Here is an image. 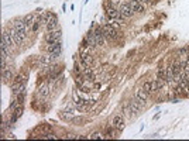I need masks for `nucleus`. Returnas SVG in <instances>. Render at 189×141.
<instances>
[{
  "label": "nucleus",
  "instance_id": "obj_1",
  "mask_svg": "<svg viewBox=\"0 0 189 141\" xmlns=\"http://www.w3.org/2000/svg\"><path fill=\"white\" fill-rule=\"evenodd\" d=\"M102 30H103L104 38L107 41H116V40L120 38V34H119L117 28H114L111 24H107V23L102 24Z\"/></svg>",
  "mask_w": 189,
  "mask_h": 141
},
{
  "label": "nucleus",
  "instance_id": "obj_2",
  "mask_svg": "<svg viewBox=\"0 0 189 141\" xmlns=\"http://www.w3.org/2000/svg\"><path fill=\"white\" fill-rule=\"evenodd\" d=\"M61 40H62V31H61V28L54 30V31H48L45 35H44V41H45V44L59 42Z\"/></svg>",
  "mask_w": 189,
  "mask_h": 141
},
{
  "label": "nucleus",
  "instance_id": "obj_3",
  "mask_svg": "<svg viewBox=\"0 0 189 141\" xmlns=\"http://www.w3.org/2000/svg\"><path fill=\"white\" fill-rule=\"evenodd\" d=\"M45 52L51 54L52 57L57 59V58L62 54V41H59V42H52V44H47Z\"/></svg>",
  "mask_w": 189,
  "mask_h": 141
},
{
  "label": "nucleus",
  "instance_id": "obj_4",
  "mask_svg": "<svg viewBox=\"0 0 189 141\" xmlns=\"http://www.w3.org/2000/svg\"><path fill=\"white\" fill-rule=\"evenodd\" d=\"M50 93H51V88H50V85L44 82V83H41L40 86H37V92H35V96L38 97L40 100H45L47 97L50 96Z\"/></svg>",
  "mask_w": 189,
  "mask_h": 141
},
{
  "label": "nucleus",
  "instance_id": "obj_5",
  "mask_svg": "<svg viewBox=\"0 0 189 141\" xmlns=\"http://www.w3.org/2000/svg\"><path fill=\"white\" fill-rule=\"evenodd\" d=\"M13 27L17 30V32H20L24 38H28V34H30V30L26 27V24H24V21H23V19H16L13 20Z\"/></svg>",
  "mask_w": 189,
  "mask_h": 141
},
{
  "label": "nucleus",
  "instance_id": "obj_6",
  "mask_svg": "<svg viewBox=\"0 0 189 141\" xmlns=\"http://www.w3.org/2000/svg\"><path fill=\"white\" fill-rule=\"evenodd\" d=\"M9 32H10V35H11V38H13V42L16 44V47H21V45H24V42H26V40L20 32H17V30L14 28L13 26H10L9 28Z\"/></svg>",
  "mask_w": 189,
  "mask_h": 141
},
{
  "label": "nucleus",
  "instance_id": "obj_7",
  "mask_svg": "<svg viewBox=\"0 0 189 141\" xmlns=\"http://www.w3.org/2000/svg\"><path fill=\"white\" fill-rule=\"evenodd\" d=\"M117 9H119L120 14L123 16L124 19H131V17L134 16V10L131 9L130 3H127V1H123V3H120Z\"/></svg>",
  "mask_w": 189,
  "mask_h": 141
},
{
  "label": "nucleus",
  "instance_id": "obj_8",
  "mask_svg": "<svg viewBox=\"0 0 189 141\" xmlns=\"http://www.w3.org/2000/svg\"><path fill=\"white\" fill-rule=\"evenodd\" d=\"M129 104H130V109L131 112H133V116H138L140 113H141V110H143V107L145 106L144 103H141L138 99H130L129 100Z\"/></svg>",
  "mask_w": 189,
  "mask_h": 141
},
{
  "label": "nucleus",
  "instance_id": "obj_9",
  "mask_svg": "<svg viewBox=\"0 0 189 141\" xmlns=\"http://www.w3.org/2000/svg\"><path fill=\"white\" fill-rule=\"evenodd\" d=\"M111 126L116 128L117 131H123L124 127H126V119H124L123 114H116L111 120Z\"/></svg>",
  "mask_w": 189,
  "mask_h": 141
},
{
  "label": "nucleus",
  "instance_id": "obj_10",
  "mask_svg": "<svg viewBox=\"0 0 189 141\" xmlns=\"http://www.w3.org/2000/svg\"><path fill=\"white\" fill-rule=\"evenodd\" d=\"M93 35H95V40H96V44L98 47H103L104 45V34H103V30H102V26H95L93 28Z\"/></svg>",
  "mask_w": 189,
  "mask_h": 141
},
{
  "label": "nucleus",
  "instance_id": "obj_11",
  "mask_svg": "<svg viewBox=\"0 0 189 141\" xmlns=\"http://www.w3.org/2000/svg\"><path fill=\"white\" fill-rule=\"evenodd\" d=\"M14 70L11 66H7L4 70H1V79H3V83H11L14 79Z\"/></svg>",
  "mask_w": 189,
  "mask_h": 141
},
{
  "label": "nucleus",
  "instance_id": "obj_12",
  "mask_svg": "<svg viewBox=\"0 0 189 141\" xmlns=\"http://www.w3.org/2000/svg\"><path fill=\"white\" fill-rule=\"evenodd\" d=\"M55 61V58L52 57L51 54H44V55H41L38 57V64H40V68H44V66H50L52 65V62Z\"/></svg>",
  "mask_w": 189,
  "mask_h": 141
},
{
  "label": "nucleus",
  "instance_id": "obj_13",
  "mask_svg": "<svg viewBox=\"0 0 189 141\" xmlns=\"http://www.w3.org/2000/svg\"><path fill=\"white\" fill-rule=\"evenodd\" d=\"M1 42L6 45L7 48H13V47H16V44L13 42V38H11V35H10V32H9V30L7 28H4L3 30V32H1Z\"/></svg>",
  "mask_w": 189,
  "mask_h": 141
},
{
  "label": "nucleus",
  "instance_id": "obj_14",
  "mask_svg": "<svg viewBox=\"0 0 189 141\" xmlns=\"http://www.w3.org/2000/svg\"><path fill=\"white\" fill-rule=\"evenodd\" d=\"M79 62L82 65V69L85 66H93V57L91 54H79Z\"/></svg>",
  "mask_w": 189,
  "mask_h": 141
},
{
  "label": "nucleus",
  "instance_id": "obj_15",
  "mask_svg": "<svg viewBox=\"0 0 189 141\" xmlns=\"http://www.w3.org/2000/svg\"><path fill=\"white\" fill-rule=\"evenodd\" d=\"M58 28H59V19H58V16H57V14H54L51 19H50V21L47 23L45 30H47V32H48V31L58 30Z\"/></svg>",
  "mask_w": 189,
  "mask_h": 141
},
{
  "label": "nucleus",
  "instance_id": "obj_16",
  "mask_svg": "<svg viewBox=\"0 0 189 141\" xmlns=\"http://www.w3.org/2000/svg\"><path fill=\"white\" fill-rule=\"evenodd\" d=\"M27 81H28V72H26V70H20L19 73L14 76L11 83H27Z\"/></svg>",
  "mask_w": 189,
  "mask_h": 141
},
{
  "label": "nucleus",
  "instance_id": "obj_17",
  "mask_svg": "<svg viewBox=\"0 0 189 141\" xmlns=\"http://www.w3.org/2000/svg\"><path fill=\"white\" fill-rule=\"evenodd\" d=\"M129 3H130L131 9L134 10V13H140V14L145 13V7H144V4L143 3H140L138 0H130Z\"/></svg>",
  "mask_w": 189,
  "mask_h": 141
},
{
  "label": "nucleus",
  "instance_id": "obj_18",
  "mask_svg": "<svg viewBox=\"0 0 189 141\" xmlns=\"http://www.w3.org/2000/svg\"><path fill=\"white\" fill-rule=\"evenodd\" d=\"M37 20V16L34 13H28V14H26L24 17H23V21H24V24H26V27L31 31V27H33V24H34V21Z\"/></svg>",
  "mask_w": 189,
  "mask_h": 141
},
{
  "label": "nucleus",
  "instance_id": "obj_19",
  "mask_svg": "<svg viewBox=\"0 0 189 141\" xmlns=\"http://www.w3.org/2000/svg\"><path fill=\"white\" fill-rule=\"evenodd\" d=\"M148 97H150V95L145 92V90L143 89V88H138L137 90H136V99H138L141 103H147V100H148Z\"/></svg>",
  "mask_w": 189,
  "mask_h": 141
},
{
  "label": "nucleus",
  "instance_id": "obj_20",
  "mask_svg": "<svg viewBox=\"0 0 189 141\" xmlns=\"http://www.w3.org/2000/svg\"><path fill=\"white\" fill-rule=\"evenodd\" d=\"M168 75H170V69H168V66H162V65H161V66L158 68L157 76L161 78L162 81H165V82H167V81H168Z\"/></svg>",
  "mask_w": 189,
  "mask_h": 141
},
{
  "label": "nucleus",
  "instance_id": "obj_21",
  "mask_svg": "<svg viewBox=\"0 0 189 141\" xmlns=\"http://www.w3.org/2000/svg\"><path fill=\"white\" fill-rule=\"evenodd\" d=\"M75 113H72V112H66V110H61L59 112V117L62 119V120H65V122H72L73 119H75Z\"/></svg>",
  "mask_w": 189,
  "mask_h": 141
},
{
  "label": "nucleus",
  "instance_id": "obj_22",
  "mask_svg": "<svg viewBox=\"0 0 189 141\" xmlns=\"http://www.w3.org/2000/svg\"><path fill=\"white\" fill-rule=\"evenodd\" d=\"M121 114L124 116V119H130V117H133V112H131V109H130L129 102H126L123 106H121Z\"/></svg>",
  "mask_w": 189,
  "mask_h": 141
},
{
  "label": "nucleus",
  "instance_id": "obj_23",
  "mask_svg": "<svg viewBox=\"0 0 189 141\" xmlns=\"http://www.w3.org/2000/svg\"><path fill=\"white\" fill-rule=\"evenodd\" d=\"M174 93H175L176 96H179V97H186L188 96V92L183 89L179 83H175V86H174Z\"/></svg>",
  "mask_w": 189,
  "mask_h": 141
},
{
  "label": "nucleus",
  "instance_id": "obj_24",
  "mask_svg": "<svg viewBox=\"0 0 189 141\" xmlns=\"http://www.w3.org/2000/svg\"><path fill=\"white\" fill-rule=\"evenodd\" d=\"M178 83L181 85L186 92H189V75H185V73L182 72V76H181V79H179Z\"/></svg>",
  "mask_w": 189,
  "mask_h": 141
},
{
  "label": "nucleus",
  "instance_id": "obj_25",
  "mask_svg": "<svg viewBox=\"0 0 189 141\" xmlns=\"http://www.w3.org/2000/svg\"><path fill=\"white\" fill-rule=\"evenodd\" d=\"M0 50H1V57L6 58V59H10L11 58V52H10V48H7L6 45L1 42V47H0Z\"/></svg>",
  "mask_w": 189,
  "mask_h": 141
},
{
  "label": "nucleus",
  "instance_id": "obj_26",
  "mask_svg": "<svg viewBox=\"0 0 189 141\" xmlns=\"http://www.w3.org/2000/svg\"><path fill=\"white\" fill-rule=\"evenodd\" d=\"M40 138H44V140H57L58 137H57V134L54 131H47V133H42V134L40 135Z\"/></svg>",
  "mask_w": 189,
  "mask_h": 141
},
{
  "label": "nucleus",
  "instance_id": "obj_27",
  "mask_svg": "<svg viewBox=\"0 0 189 141\" xmlns=\"http://www.w3.org/2000/svg\"><path fill=\"white\" fill-rule=\"evenodd\" d=\"M114 130H116V128L113 127V126L106 128V131H104V138H113V137H114Z\"/></svg>",
  "mask_w": 189,
  "mask_h": 141
},
{
  "label": "nucleus",
  "instance_id": "obj_28",
  "mask_svg": "<svg viewBox=\"0 0 189 141\" xmlns=\"http://www.w3.org/2000/svg\"><path fill=\"white\" fill-rule=\"evenodd\" d=\"M91 140H103L104 138V134H102L100 131H93L91 135H89Z\"/></svg>",
  "mask_w": 189,
  "mask_h": 141
},
{
  "label": "nucleus",
  "instance_id": "obj_29",
  "mask_svg": "<svg viewBox=\"0 0 189 141\" xmlns=\"http://www.w3.org/2000/svg\"><path fill=\"white\" fill-rule=\"evenodd\" d=\"M178 57H181V58H186L188 57V54H189V47H185V48H181V50H178Z\"/></svg>",
  "mask_w": 189,
  "mask_h": 141
},
{
  "label": "nucleus",
  "instance_id": "obj_30",
  "mask_svg": "<svg viewBox=\"0 0 189 141\" xmlns=\"http://www.w3.org/2000/svg\"><path fill=\"white\" fill-rule=\"evenodd\" d=\"M41 23H40V20L37 19L35 20V21H34V24H33V27H31V32H33V34H37V32H38V30L40 28H41Z\"/></svg>",
  "mask_w": 189,
  "mask_h": 141
},
{
  "label": "nucleus",
  "instance_id": "obj_31",
  "mask_svg": "<svg viewBox=\"0 0 189 141\" xmlns=\"http://www.w3.org/2000/svg\"><path fill=\"white\" fill-rule=\"evenodd\" d=\"M151 83H152V81H144L143 86H141V88H143V89L145 90L148 95H150V92H151Z\"/></svg>",
  "mask_w": 189,
  "mask_h": 141
},
{
  "label": "nucleus",
  "instance_id": "obj_32",
  "mask_svg": "<svg viewBox=\"0 0 189 141\" xmlns=\"http://www.w3.org/2000/svg\"><path fill=\"white\" fill-rule=\"evenodd\" d=\"M16 97L17 100H19L20 104H24V102H26V93H20V95H17V96H13Z\"/></svg>",
  "mask_w": 189,
  "mask_h": 141
},
{
  "label": "nucleus",
  "instance_id": "obj_33",
  "mask_svg": "<svg viewBox=\"0 0 189 141\" xmlns=\"http://www.w3.org/2000/svg\"><path fill=\"white\" fill-rule=\"evenodd\" d=\"M64 138H66V140H78V134H75V133H68Z\"/></svg>",
  "mask_w": 189,
  "mask_h": 141
},
{
  "label": "nucleus",
  "instance_id": "obj_34",
  "mask_svg": "<svg viewBox=\"0 0 189 141\" xmlns=\"http://www.w3.org/2000/svg\"><path fill=\"white\" fill-rule=\"evenodd\" d=\"M88 138H89V135H83V134L78 135V140H88Z\"/></svg>",
  "mask_w": 189,
  "mask_h": 141
},
{
  "label": "nucleus",
  "instance_id": "obj_35",
  "mask_svg": "<svg viewBox=\"0 0 189 141\" xmlns=\"http://www.w3.org/2000/svg\"><path fill=\"white\" fill-rule=\"evenodd\" d=\"M158 119H160V114H155L154 117H152V120H158Z\"/></svg>",
  "mask_w": 189,
  "mask_h": 141
},
{
  "label": "nucleus",
  "instance_id": "obj_36",
  "mask_svg": "<svg viewBox=\"0 0 189 141\" xmlns=\"http://www.w3.org/2000/svg\"><path fill=\"white\" fill-rule=\"evenodd\" d=\"M62 10H64V13H65V12H66V4H65V3L62 4Z\"/></svg>",
  "mask_w": 189,
  "mask_h": 141
},
{
  "label": "nucleus",
  "instance_id": "obj_37",
  "mask_svg": "<svg viewBox=\"0 0 189 141\" xmlns=\"http://www.w3.org/2000/svg\"><path fill=\"white\" fill-rule=\"evenodd\" d=\"M88 1H89V0H83V4H86V3H88Z\"/></svg>",
  "mask_w": 189,
  "mask_h": 141
}]
</instances>
